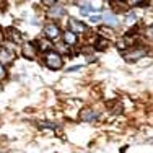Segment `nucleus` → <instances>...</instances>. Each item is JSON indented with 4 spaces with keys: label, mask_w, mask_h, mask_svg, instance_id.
I'll return each instance as SVG.
<instances>
[{
    "label": "nucleus",
    "mask_w": 153,
    "mask_h": 153,
    "mask_svg": "<svg viewBox=\"0 0 153 153\" xmlns=\"http://www.w3.org/2000/svg\"><path fill=\"white\" fill-rule=\"evenodd\" d=\"M46 65L49 68H52V70H57V68L62 67V57L60 54L57 52H49L46 56Z\"/></svg>",
    "instance_id": "nucleus-1"
},
{
    "label": "nucleus",
    "mask_w": 153,
    "mask_h": 153,
    "mask_svg": "<svg viewBox=\"0 0 153 153\" xmlns=\"http://www.w3.org/2000/svg\"><path fill=\"white\" fill-rule=\"evenodd\" d=\"M44 34L49 39H56V38H59L60 30H59V26H57V25L51 23V25H46V26H44Z\"/></svg>",
    "instance_id": "nucleus-2"
},
{
    "label": "nucleus",
    "mask_w": 153,
    "mask_h": 153,
    "mask_svg": "<svg viewBox=\"0 0 153 153\" xmlns=\"http://www.w3.org/2000/svg\"><path fill=\"white\" fill-rule=\"evenodd\" d=\"M68 28H70V31L74 33V34H75V33H83V31H86V25L76 21L75 18H70V21H68Z\"/></svg>",
    "instance_id": "nucleus-3"
},
{
    "label": "nucleus",
    "mask_w": 153,
    "mask_h": 153,
    "mask_svg": "<svg viewBox=\"0 0 153 153\" xmlns=\"http://www.w3.org/2000/svg\"><path fill=\"white\" fill-rule=\"evenodd\" d=\"M21 54H23L26 59H33V57L36 56V46L33 44V42H26V44H23Z\"/></svg>",
    "instance_id": "nucleus-4"
},
{
    "label": "nucleus",
    "mask_w": 153,
    "mask_h": 153,
    "mask_svg": "<svg viewBox=\"0 0 153 153\" xmlns=\"http://www.w3.org/2000/svg\"><path fill=\"white\" fill-rule=\"evenodd\" d=\"M64 13H65L64 7L52 5V7H51V10L47 12V16H49V18H52V20H56V18H60V16H64Z\"/></svg>",
    "instance_id": "nucleus-5"
},
{
    "label": "nucleus",
    "mask_w": 153,
    "mask_h": 153,
    "mask_svg": "<svg viewBox=\"0 0 153 153\" xmlns=\"http://www.w3.org/2000/svg\"><path fill=\"white\" fill-rule=\"evenodd\" d=\"M12 60H13V54L12 52H8V51H5V49H2L0 51V64H12Z\"/></svg>",
    "instance_id": "nucleus-6"
},
{
    "label": "nucleus",
    "mask_w": 153,
    "mask_h": 153,
    "mask_svg": "<svg viewBox=\"0 0 153 153\" xmlns=\"http://www.w3.org/2000/svg\"><path fill=\"white\" fill-rule=\"evenodd\" d=\"M101 20H104V23L109 25V26H117V25H119V18L116 15H112V13H106Z\"/></svg>",
    "instance_id": "nucleus-7"
},
{
    "label": "nucleus",
    "mask_w": 153,
    "mask_h": 153,
    "mask_svg": "<svg viewBox=\"0 0 153 153\" xmlns=\"http://www.w3.org/2000/svg\"><path fill=\"white\" fill-rule=\"evenodd\" d=\"M145 54H147V51L140 49V51H132V52H127L126 54V59L127 60H137L138 57H143Z\"/></svg>",
    "instance_id": "nucleus-8"
},
{
    "label": "nucleus",
    "mask_w": 153,
    "mask_h": 153,
    "mask_svg": "<svg viewBox=\"0 0 153 153\" xmlns=\"http://www.w3.org/2000/svg\"><path fill=\"white\" fill-rule=\"evenodd\" d=\"M64 41L67 42V44L74 46L75 42H76V34H74L72 31H65L64 33Z\"/></svg>",
    "instance_id": "nucleus-9"
},
{
    "label": "nucleus",
    "mask_w": 153,
    "mask_h": 153,
    "mask_svg": "<svg viewBox=\"0 0 153 153\" xmlns=\"http://www.w3.org/2000/svg\"><path fill=\"white\" fill-rule=\"evenodd\" d=\"M98 117V112L96 111H91V109H86V111L82 112V119L83 121H91V119Z\"/></svg>",
    "instance_id": "nucleus-10"
},
{
    "label": "nucleus",
    "mask_w": 153,
    "mask_h": 153,
    "mask_svg": "<svg viewBox=\"0 0 153 153\" xmlns=\"http://www.w3.org/2000/svg\"><path fill=\"white\" fill-rule=\"evenodd\" d=\"M8 36H10V38H12L15 42H20V41H21V36L18 34L15 30H8Z\"/></svg>",
    "instance_id": "nucleus-11"
},
{
    "label": "nucleus",
    "mask_w": 153,
    "mask_h": 153,
    "mask_svg": "<svg viewBox=\"0 0 153 153\" xmlns=\"http://www.w3.org/2000/svg\"><path fill=\"white\" fill-rule=\"evenodd\" d=\"M88 12H94V8L90 3H85V5H82V13H88Z\"/></svg>",
    "instance_id": "nucleus-12"
},
{
    "label": "nucleus",
    "mask_w": 153,
    "mask_h": 153,
    "mask_svg": "<svg viewBox=\"0 0 153 153\" xmlns=\"http://www.w3.org/2000/svg\"><path fill=\"white\" fill-rule=\"evenodd\" d=\"M5 75H7V72H5V67H3L2 64H0V80H2V78H5Z\"/></svg>",
    "instance_id": "nucleus-13"
},
{
    "label": "nucleus",
    "mask_w": 153,
    "mask_h": 153,
    "mask_svg": "<svg viewBox=\"0 0 153 153\" xmlns=\"http://www.w3.org/2000/svg\"><path fill=\"white\" fill-rule=\"evenodd\" d=\"M106 44H108V41H106V39H103V41L98 42V47H100V49H104V47H106Z\"/></svg>",
    "instance_id": "nucleus-14"
},
{
    "label": "nucleus",
    "mask_w": 153,
    "mask_h": 153,
    "mask_svg": "<svg viewBox=\"0 0 153 153\" xmlns=\"http://www.w3.org/2000/svg\"><path fill=\"white\" fill-rule=\"evenodd\" d=\"M134 21H135V16H134V15L127 16V23H134Z\"/></svg>",
    "instance_id": "nucleus-15"
},
{
    "label": "nucleus",
    "mask_w": 153,
    "mask_h": 153,
    "mask_svg": "<svg viewBox=\"0 0 153 153\" xmlns=\"http://www.w3.org/2000/svg\"><path fill=\"white\" fill-rule=\"evenodd\" d=\"M101 20V16H91V21L93 23H96V21H100Z\"/></svg>",
    "instance_id": "nucleus-16"
},
{
    "label": "nucleus",
    "mask_w": 153,
    "mask_h": 153,
    "mask_svg": "<svg viewBox=\"0 0 153 153\" xmlns=\"http://www.w3.org/2000/svg\"><path fill=\"white\" fill-rule=\"evenodd\" d=\"M44 3H46V5H56V2H51V0H46Z\"/></svg>",
    "instance_id": "nucleus-17"
}]
</instances>
